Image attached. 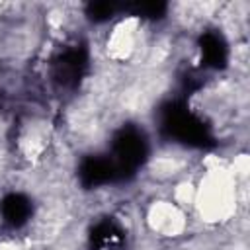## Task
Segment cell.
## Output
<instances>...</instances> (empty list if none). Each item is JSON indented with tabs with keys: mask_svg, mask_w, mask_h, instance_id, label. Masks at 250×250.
Listing matches in <instances>:
<instances>
[{
	"mask_svg": "<svg viewBox=\"0 0 250 250\" xmlns=\"http://www.w3.org/2000/svg\"><path fill=\"white\" fill-rule=\"evenodd\" d=\"M229 168V162L221 158L205 160L203 174L195 180V201L191 217L203 227H223L238 217L240 205H244V188Z\"/></svg>",
	"mask_w": 250,
	"mask_h": 250,
	"instance_id": "cell-1",
	"label": "cell"
},
{
	"mask_svg": "<svg viewBox=\"0 0 250 250\" xmlns=\"http://www.w3.org/2000/svg\"><path fill=\"white\" fill-rule=\"evenodd\" d=\"M150 37L146 35L143 21L135 16L121 18L111 25L104 39V55L109 64H133L141 66Z\"/></svg>",
	"mask_w": 250,
	"mask_h": 250,
	"instance_id": "cell-2",
	"label": "cell"
},
{
	"mask_svg": "<svg viewBox=\"0 0 250 250\" xmlns=\"http://www.w3.org/2000/svg\"><path fill=\"white\" fill-rule=\"evenodd\" d=\"M143 227L156 240H184L191 229V215L168 195L152 197L143 213Z\"/></svg>",
	"mask_w": 250,
	"mask_h": 250,
	"instance_id": "cell-3",
	"label": "cell"
},
{
	"mask_svg": "<svg viewBox=\"0 0 250 250\" xmlns=\"http://www.w3.org/2000/svg\"><path fill=\"white\" fill-rule=\"evenodd\" d=\"M53 141L55 135L51 123L45 117H29L21 123V127L16 133L12 154L18 156L21 162L29 164L31 168H35L51 152Z\"/></svg>",
	"mask_w": 250,
	"mask_h": 250,
	"instance_id": "cell-4",
	"label": "cell"
},
{
	"mask_svg": "<svg viewBox=\"0 0 250 250\" xmlns=\"http://www.w3.org/2000/svg\"><path fill=\"white\" fill-rule=\"evenodd\" d=\"M191 168V158L182 148H162L156 154L148 158V164L145 168L146 178L152 184H168L176 182L184 176H188V170Z\"/></svg>",
	"mask_w": 250,
	"mask_h": 250,
	"instance_id": "cell-5",
	"label": "cell"
},
{
	"mask_svg": "<svg viewBox=\"0 0 250 250\" xmlns=\"http://www.w3.org/2000/svg\"><path fill=\"white\" fill-rule=\"evenodd\" d=\"M176 205H180L182 209H186L191 215L193 209V201H195V178L191 176H184L180 180H176L170 188V195H168Z\"/></svg>",
	"mask_w": 250,
	"mask_h": 250,
	"instance_id": "cell-6",
	"label": "cell"
},
{
	"mask_svg": "<svg viewBox=\"0 0 250 250\" xmlns=\"http://www.w3.org/2000/svg\"><path fill=\"white\" fill-rule=\"evenodd\" d=\"M0 250H31L29 240L14 238V236H2L0 238Z\"/></svg>",
	"mask_w": 250,
	"mask_h": 250,
	"instance_id": "cell-7",
	"label": "cell"
},
{
	"mask_svg": "<svg viewBox=\"0 0 250 250\" xmlns=\"http://www.w3.org/2000/svg\"><path fill=\"white\" fill-rule=\"evenodd\" d=\"M2 10H4V4H2V2H0V14H2Z\"/></svg>",
	"mask_w": 250,
	"mask_h": 250,
	"instance_id": "cell-8",
	"label": "cell"
}]
</instances>
